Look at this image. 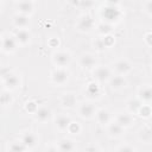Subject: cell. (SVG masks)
Returning a JSON list of instances; mask_svg holds the SVG:
<instances>
[{"instance_id": "6da1fadb", "label": "cell", "mask_w": 152, "mask_h": 152, "mask_svg": "<svg viewBox=\"0 0 152 152\" xmlns=\"http://www.w3.org/2000/svg\"><path fill=\"white\" fill-rule=\"evenodd\" d=\"M119 2H113V1H108L104 4V7L102 10V21L109 23V24H114L116 23L120 17H121V11L119 8Z\"/></svg>"}, {"instance_id": "7a4b0ae2", "label": "cell", "mask_w": 152, "mask_h": 152, "mask_svg": "<svg viewBox=\"0 0 152 152\" xmlns=\"http://www.w3.org/2000/svg\"><path fill=\"white\" fill-rule=\"evenodd\" d=\"M1 80H2V86H4V89L5 90H8V91H12V90H15L18 87H20V76L18 74H15L14 71H11V70H2V74H1Z\"/></svg>"}, {"instance_id": "3957f363", "label": "cell", "mask_w": 152, "mask_h": 152, "mask_svg": "<svg viewBox=\"0 0 152 152\" xmlns=\"http://www.w3.org/2000/svg\"><path fill=\"white\" fill-rule=\"evenodd\" d=\"M112 69L106 66V65H96L93 70H91V75H93V80L97 83H106L109 82V80L112 78L113 74H112Z\"/></svg>"}, {"instance_id": "277c9868", "label": "cell", "mask_w": 152, "mask_h": 152, "mask_svg": "<svg viewBox=\"0 0 152 152\" xmlns=\"http://www.w3.org/2000/svg\"><path fill=\"white\" fill-rule=\"evenodd\" d=\"M75 27H76V30L78 32L88 33V32H90L95 27V20L93 19V17L90 14L84 13V14H82V15H80L77 18Z\"/></svg>"}, {"instance_id": "5b68a950", "label": "cell", "mask_w": 152, "mask_h": 152, "mask_svg": "<svg viewBox=\"0 0 152 152\" xmlns=\"http://www.w3.org/2000/svg\"><path fill=\"white\" fill-rule=\"evenodd\" d=\"M71 55L68 51L64 50H57L51 55V62L56 68H66L71 63Z\"/></svg>"}, {"instance_id": "8992f818", "label": "cell", "mask_w": 152, "mask_h": 152, "mask_svg": "<svg viewBox=\"0 0 152 152\" xmlns=\"http://www.w3.org/2000/svg\"><path fill=\"white\" fill-rule=\"evenodd\" d=\"M96 112H97V109H96L95 104L90 101H83L77 104V114L80 118H82L84 120H90V119L95 118Z\"/></svg>"}, {"instance_id": "52a82bcc", "label": "cell", "mask_w": 152, "mask_h": 152, "mask_svg": "<svg viewBox=\"0 0 152 152\" xmlns=\"http://www.w3.org/2000/svg\"><path fill=\"white\" fill-rule=\"evenodd\" d=\"M69 80V71L65 68H55L50 74V81L52 84L62 87Z\"/></svg>"}, {"instance_id": "ba28073f", "label": "cell", "mask_w": 152, "mask_h": 152, "mask_svg": "<svg viewBox=\"0 0 152 152\" xmlns=\"http://www.w3.org/2000/svg\"><path fill=\"white\" fill-rule=\"evenodd\" d=\"M18 43L15 40L14 34L10 33H2L1 34V50L5 53H13L17 50Z\"/></svg>"}, {"instance_id": "9c48e42d", "label": "cell", "mask_w": 152, "mask_h": 152, "mask_svg": "<svg viewBox=\"0 0 152 152\" xmlns=\"http://www.w3.org/2000/svg\"><path fill=\"white\" fill-rule=\"evenodd\" d=\"M115 39L113 38L112 34L109 36H99L93 40V48L96 51H104L106 49H109L114 44Z\"/></svg>"}, {"instance_id": "30bf717a", "label": "cell", "mask_w": 152, "mask_h": 152, "mask_svg": "<svg viewBox=\"0 0 152 152\" xmlns=\"http://www.w3.org/2000/svg\"><path fill=\"white\" fill-rule=\"evenodd\" d=\"M112 71L115 72V75H119V76H126L127 74H129L132 71V64L127 61V59H118L113 63V66H112Z\"/></svg>"}, {"instance_id": "8fae6325", "label": "cell", "mask_w": 152, "mask_h": 152, "mask_svg": "<svg viewBox=\"0 0 152 152\" xmlns=\"http://www.w3.org/2000/svg\"><path fill=\"white\" fill-rule=\"evenodd\" d=\"M114 121L126 129V128H129L134 124V116L128 112H119L115 114Z\"/></svg>"}, {"instance_id": "7c38bea8", "label": "cell", "mask_w": 152, "mask_h": 152, "mask_svg": "<svg viewBox=\"0 0 152 152\" xmlns=\"http://www.w3.org/2000/svg\"><path fill=\"white\" fill-rule=\"evenodd\" d=\"M78 65L84 70H93L96 66V58L93 53H83L78 58Z\"/></svg>"}, {"instance_id": "4fadbf2b", "label": "cell", "mask_w": 152, "mask_h": 152, "mask_svg": "<svg viewBox=\"0 0 152 152\" xmlns=\"http://www.w3.org/2000/svg\"><path fill=\"white\" fill-rule=\"evenodd\" d=\"M137 97L144 103V104H150L152 103V86L151 84H144L138 89Z\"/></svg>"}, {"instance_id": "5bb4252c", "label": "cell", "mask_w": 152, "mask_h": 152, "mask_svg": "<svg viewBox=\"0 0 152 152\" xmlns=\"http://www.w3.org/2000/svg\"><path fill=\"white\" fill-rule=\"evenodd\" d=\"M20 141L26 146L27 150H32L38 145V135L31 131H27L21 134Z\"/></svg>"}, {"instance_id": "9a60e30c", "label": "cell", "mask_w": 152, "mask_h": 152, "mask_svg": "<svg viewBox=\"0 0 152 152\" xmlns=\"http://www.w3.org/2000/svg\"><path fill=\"white\" fill-rule=\"evenodd\" d=\"M15 8H17V13L30 17L34 12L36 2L34 1H19V2H15Z\"/></svg>"}, {"instance_id": "2e32d148", "label": "cell", "mask_w": 152, "mask_h": 152, "mask_svg": "<svg viewBox=\"0 0 152 152\" xmlns=\"http://www.w3.org/2000/svg\"><path fill=\"white\" fill-rule=\"evenodd\" d=\"M59 102H61V106L63 108H66V109H71L75 106H77V99L72 91H66V93L62 94Z\"/></svg>"}, {"instance_id": "e0dca14e", "label": "cell", "mask_w": 152, "mask_h": 152, "mask_svg": "<svg viewBox=\"0 0 152 152\" xmlns=\"http://www.w3.org/2000/svg\"><path fill=\"white\" fill-rule=\"evenodd\" d=\"M84 93H86V95H87L89 99H99V97L101 96V94H102L100 83H97V82H95V81L89 82V83L86 86Z\"/></svg>"}, {"instance_id": "ac0fdd59", "label": "cell", "mask_w": 152, "mask_h": 152, "mask_svg": "<svg viewBox=\"0 0 152 152\" xmlns=\"http://www.w3.org/2000/svg\"><path fill=\"white\" fill-rule=\"evenodd\" d=\"M33 118L37 122H40V124H44V122H48L51 118H52V112L50 108L43 106V107H39L37 109V112L33 114Z\"/></svg>"}, {"instance_id": "d6986e66", "label": "cell", "mask_w": 152, "mask_h": 152, "mask_svg": "<svg viewBox=\"0 0 152 152\" xmlns=\"http://www.w3.org/2000/svg\"><path fill=\"white\" fill-rule=\"evenodd\" d=\"M71 124V119L69 115L66 114H58L56 118H55V127L61 131V132H65L68 131L69 126Z\"/></svg>"}, {"instance_id": "ffe728a7", "label": "cell", "mask_w": 152, "mask_h": 152, "mask_svg": "<svg viewBox=\"0 0 152 152\" xmlns=\"http://www.w3.org/2000/svg\"><path fill=\"white\" fill-rule=\"evenodd\" d=\"M12 23L14 25V27H17L18 30H23V28H27L31 24V20H30V17L28 15H24V14H14L13 15V19H12Z\"/></svg>"}, {"instance_id": "44dd1931", "label": "cell", "mask_w": 152, "mask_h": 152, "mask_svg": "<svg viewBox=\"0 0 152 152\" xmlns=\"http://www.w3.org/2000/svg\"><path fill=\"white\" fill-rule=\"evenodd\" d=\"M14 37L18 45H27L31 42L32 34L28 28H23V30H17L14 33Z\"/></svg>"}, {"instance_id": "7402d4cb", "label": "cell", "mask_w": 152, "mask_h": 152, "mask_svg": "<svg viewBox=\"0 0 152 152\" xmlns=\"http://www.w3.org/2000/svg\"><path fill=\"white\" fill-rule=\"evenodd\" d=\"M108 84H109V88H110L112 90H115V91H118V90H121V89H124V88L126 87V84H127V81H126L125 76L113 75V76H112V78L109 80Z\"/></svg>"}, {"instance_id": "603a6c76", "label": "cell", "mask_w": 152, "mask_h": 152, "mask_svg": "<svg viewBox=\"0 0 152 152\" xmlns=\"http://www.w3.org/2000/svg\"><path fill=\"white\" fill-rule=\"evenodd\" d=\"M95 118H96V121L102 126H108L112 122V114L106 108L97 109V112L95 114Z\"/></svg>"}, {"instance_id": "cb8c5ba5", "label": "cell", "mask_w": 152, "mask_h": 152, "mask_svg": "<svg viewBox=\"0 0 152 152\" xmlns=\"http://www.w3.org/2000/svg\"><path fill=\"white\" fill-rule=\"evenodd\" d=\"M57 147L59 152H75L76 150V144L72 139L69 138H63L57 142Z\"/></svg>"}, {"instance_id": "d4e9b609", "label": "cell", "mask_w": 152, "mask_h": 152, "mask_svg": "<svg viewBox=\"0 0 152 152\" xmlns=\"http://www.w3.org/2000/svg\"><path fill=\"white\" fill-rule=\"evenodd\" d=\"M138 139L144 144H151L152 142V127L144 126L138 132Z\"/></svg>"}, {"instance_id": "484cf974", "label": "cell", "mask_w": 152, "mask_h": 152, "mask_svg": "<svg viewBox=\"0 0 152 152\" xmlns=\"http://www.w3.org/2000/svg\"><path fill=\"white\" fill-rule=\"evenodd\" d=\"M125 132V128H122L120 125H118L115 121L110 122L108 126H107V133L109 137L112 138H120Z\"/></svg>"}, {"instance_id": "4316f807", "label": "cell", "mask_w": 152, "mask_h": 152, "mask_svg": "<svg viewBox=\"0 0 152 152\" xmlns=\"http://www.w3.org/2000/svg\"><path fill=\"white\" fill-rule=\"evenodd\" d=\"M142 104H144V103H142L138 97H135V99H129V100L127 101V112L131 113L132 115H133V114H138L139 110H140V108L142 107Z\"/></svg>"}, {"instance_id": "83f0119b", "label": "cell", "mask_w": 152, "mask_h": 152, "mask_svg": "<svg viewBox=\"0 0 152 152\" xmlns=\"http://www.w3.org/2000/svg\"><path fill=\"white\" fill-rule=\"evenodd\" d=\"M96 30H97V33L100 36H109L114 30V25L109 24V23H106V21H101L96 26Z\"/></svg>"}, {"instance_id": "f1b7e54d", "label": "cell", "mask_w": 152, "mask_h": 152, "mask_svg": "<svg viewBox=\"0 0 152 152\" xmlns=\"http://www.w3.org/2000/svg\"><path fill=\"white\" fill-rule=\"evenodd\" d=\"M0 102H1V106L2 107H8L13 103V95L11 94V91L8 90H2L1 91V95H0Z\"/></svg>"}, {"instance_id": "f546056e", "label": "cell", "mask_w": 152, "mask_h": 152, "mask_svg": "<svg viewBox=\"0 0 152 152\" xmlns=\"http://www.w3.org/2000/svg\"><path fill=\"white\" fill-rule=\"evenodd\" d=\"M7 151H8V152H26L27 148H26V146L19 140V141H11V142L8 144Z\"/></svg>"}, {"instance_id": "4dcf8cb0", "label": "cell", "mask_w": 152, "mask_h": 152, "mask_svg": "<svg viewBox=\"0 0 152 152\" xmlns=\"http://www.w3.org/2000/svg\"><path fill=\"white\" fill-rule=\"evenodd\" d=\"M138 115H140L142 118H150V116H152V109H151L150 104H142V107L140 108Z\"/></svg>"}, {"instance_id": "1f68e13d", "label": "cell", "mask_w": 152, "mask_h": 152, "mask_svg": "<svg viewBox=\"0 0 152 152\" xmlns=\"http://www.w3.org/2000/svg\"><path fill=\"white\" fill-rule=\"evenodd\" d=\"M82 131V127L78 122H75V121H71L69 128H68V132L71 133V134H80Z\"/></svg>"}, {"instance_id": "d6a6232c", "label": "cell", "mask_w": 152, "mask_h": 152, "mask_svg": "<svg viewBox=\"0 0 152 152\" xmlns=\"http://www.w3.org/2000/svg\"><path fill=\"white\" fill-rule=\"evenodd\" d=\"M38 108H39V107L37 106V103H36L34 101H27V102L25 103V109H26L27 112L32 113V114H34Z\"/></svg>"}, {"instance_id": "836d02e7", "label": "cell", "mask_w": 152, "mask_h": 152, "mask_svg": "<svg viewBox=\"0 0 152 152\" xmlns=\"http://www.w3.org/2000/svg\"><path fill=\"white\" fill-rule=\"evenodd\" d=\"M116 152H135V148L128 144H125V145H121L119 146V148L116 150Z\"/></svg>"}, {"instance_id": "e575fe53", "label": "cell", "mask_w": 152, "mask_h": 152, "mask_svg": "<svg viewBox=\"0 0 152 152\" xmlns=\"http://www.w3.org/2000/svg\"><path fill=\"white\" fill-rule=\"evenodd\" d=\"M76 5L82 7L83 10H89L90 7L95 6V2H93V1H80V2H76Z\"/></svg>"}, {"instance_id": "d590c367", "label": "cell", "mask_w": 152, "mask_h": 152, "mask_svg": "<svg viewBox=\"0 0 152 152\" xmlns=\"http://www.w3.org/2000/svg\"><path fill=\"white\" fill-rule=\"evenodd\" d=\"M142 7H144V12L152 17V1H146V2H144Z\"/></svg>"}, {"instance_id": "8d00e7d4", "label": "cell", "mask_w": 152, "mask_h": 152, "mask_svg": "<svg viewBox=\"0 0 152 152\" xmlns=\"http://www.w3.org/2000/svg\"><path fill=\"white\" fill-rule=\"evenodd\" d=\"M145 42H146V44H147V45L152 46V32H150V33H146V34H145Z\"/></svg>"}, {"instance_id": "74e56055", "label": "cell", "mask_w": 152, "mask_h": 152, "mask_svg": "<svg viewBox=\"0 0 152 152\" xmlns=\"http://www.w3.org/2000/svg\"><path fill=\"white\" fill-rule=\"evenodd\" d=\"M44 152H59V151H58V147H57V146L50 145V146H48V147L45 148Z\"/></svg>"}, {"instance_id": "f35d334b", "label": "cell", "mask_w": 152, "mask_h": 152, "mask_svg": "<svg viewBox=\"0 0 152 152\" xmlns=\"http://www.w3.org/2000/svg\"><path fill=\"white\" fill-rule=\"evenodd\" d=\"M49 44H50L51 46H53V48H57V46H58V39H56V38H51V39L49 40Z\"/></svg>"}, {"instance_id": "ab89813d", "label": "cell", "mask_w": 152, "mask_h": 152, "mask_svg": "<svg viewBox=\"0 0 152 152\" xmlns=\"http://www.w3.org/2000/svg\"><path fill=\"white\" fill-rule=\"evenodd\" d=\"M86 152H97V150H96L94 146H89V147L86 150Z\"/></svg>"}, {"instance_id": "60d3db41", "label": "cell", "mask_w": 152, "mask_h": 152, "mask_svg": "<svg viewBox=\"0 0 152 152\" xmlns=\"http://www.w3.org/2000/svg\"><path fill=\"white\" fill-rule=\"evenodd\" d=\"M151 65H152V62H151Z\"/></svg>"}]
</instances>
